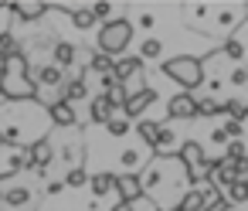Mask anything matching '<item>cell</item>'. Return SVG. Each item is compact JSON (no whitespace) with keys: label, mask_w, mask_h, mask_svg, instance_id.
<instances>
[{"label":"cell","mask_w":248,"mask_h":211,"mask_svg":"<svg viewBox=\"0 0 248 211\" xmlns=\"http://www.w3.org/2000/svg\"><path fill=\"white\" fill-rule=\"evenodd\" d=\"M0 92H4L7 99H34L38 96V85H34L31 72H28L24 55L7 58V68H4V75H0Z\"/></svg>","instance_id":"1"},{"label":"cell","mask_w":248,"mask_h":211,"mask_svg":"<svg viewBox=\"0 0 248 211\" xmlns=\"http://www.w3.org/2000/svg\"><path fill=\"white\" fill-rule=\"evenodd\" d=\"M163 75L173 79V82L184 85V89H197V85L204 82V62H197V58H190V55H180V58L163 62Z\"/></svg>","instance_id":"2"},{"label":"cell","mask_w":248,"mask_h":211,"mask_svg":"<svg viewBox=\"0 0 248 211\" xmlns=\"http://www.w3.org/2000/svg\"><path fill=\"white\" fill-rule=\"evenodd\" d=\"M129 38H133V24L129 21H109L102 31H99V55H123L129 48Z\"/></svg>","instance_id":"3"},{"label":"cell","mask_w":248,"mask_h":211,"mask_svg":"<svg viewBox=\"0 0 248 211\" xmlns=\"http://www.w3.org/2000/svg\"><path fill=\"white\" fill-rule=\"evenodd\" d=\"M51 160H55V146H51L48 140H34V143L28 146V160H24V163H28V167H34L38 174H45Z\"/></svg>","instance_id":"4"},{"label":"cell","mask_w":248,"mask_h":211,"mask_svg":"<svg viewBox=\"0 0 248 211\" xmlns=\"http://www.w3.org/2000/svg\"><path fill=\"white\" fill-rule=\"evenodd\" d=\"M156 102V89H150V85H143V89H136L133 96H126V102H123V109H126V116H143L150 106Z\"/></svg>","instance_id":"5"},{"label":"cell","mask_w":248,"mask_h":211,"mask_svg":"<svg viewBox=\"0 0 248 211\" xmlns=\"http://www.w3.org/2000/svg\"><path fill=\"white\" fill-rule=\"evenodd\" d=\"M112 191H119V201H123V204H133V201H140V194H143L136 174H119V177L112 180Z\"/></svg>","instance_id":"6"},{"label":"cell","mask_w":248,"mask_h":211,"mask_svg":"<svg viewBox=\"0 0 248 211\" xmlns=\"http://www.w3.org/2000/svg\"><path fill=\"white\" fill-rule=\"evenodd\" d=\"M167 113H170V119H194V116H197L194 96H190V92H180V96H173V99L167 102Z\"/></svg>","instance_id":"7"},{"label":"cell","mask_w":248,"mask_h":211,"mask_svg":"<svg viewBox=\"0 0 248 211\" xmlns=\"http://www.w3.org/2000/svg\"><path fill=\"white\" fill-rule=\"evenodd\" d=\"M136 72H140V58H116V62H112L109 79H112V82H119V85H126V79H129V75H136Z\"/></svg>","instance_id":"8"},{"label":"cell","mask_w":248,"mask_h":211,"mask_svg":"<svg viewBox=\"0 0 248 211\" xmlns=\"http://www.w3.org/2000/svg\"><path fill=\"white\" fill-rule=\"evenodd\" d=\"M48 116H51V123H55V126H62V130L75 126V109H72L68 102H62V99H55V102H51Z\"/></svg>","instance_id":"9"},{"label":"cell","mask_w":248,"mask_h":211,"mask_svg":"<svg viewBox=\"0 0 248 211\" xmlns=\"http://www.w3.org/2000/svg\"><path fill=\"white\" fill-rule=\"evenodd\" d=\"M11 7V14H17L21 21H38L45 11H48V4H41V0H38V4H34V0H31V4H24V0H14V4H7Z\"/></svg>","instance_id":"10"},{"label":"cell","mask_w":248,"mask_h":211,"mask_svg":"<svg viewBox=\"0 0 248 211\" xmlns=\"http://www.w3.org/2000/svg\"><path fill=\"white\" fill-rule=\"evenodd\" d=\"M177 208H180V211H204V208H207V191H201V187L187 191L184 201H180Z\"/></svg>","instance_id":"11"},{"label":"cell","mask_w":248,"mask_h":211,"mask_svg":"<svg viewBox=\"0 0 248 211\" xmlns=\"http://www.w3.org/2000/svg\"><path fill=\"white\" fill-rule=\"evenodd\" d=\"M89 116H92V123H102V126H106V123L112 119V106H109L102 96H95V99L89 102Z\"/></svg>","instance_id":"12"},{"label":"cell","mask_w":248,"mask_h":211,"mask_svg":"<svg viewBox=\"0 0 248 211\" xmlns=\"http://www.w3.org/2000/svg\"><path fill=\"white\" fill-rule=\"evenodd\" d=\"M34 85H65V72L58 68V65H45L41 72H38V82Z\"/></svg>","instance_id":"13"},{"label":"cell","mask_w":248,"mask_h":211,"mask_svg":"<svg viewBox=\"0 0 248 211\" xmlns=\"http://www.w3.org/2000/svg\"><path fill=\"white\" fill-rule=\"evenodd\" d=\"M194 106H197V116H217V113H224V102H217V99H211V96H194Z\"/></svg>","instance_id":"14"},{"label":"cell","mask_w":248,"mask_h":211,"mask_svg":"<svg viewBox=\"0 0 248 211\" xmlns=\"http://www.w3.org/2000/svg\"><path fill=\"white\" fill-rule=\"evenodd\" d=\"M72 62H75V45L58 41V45H55V65H58V68H68Z\"/></svg>","instance_id":"15"},{"label":"cell","mask_w":248,"mask_h":211,"mask_svg":"<svg viewBox=\"0 0 248 211\" xmlns=\"http://www.w3.org/2000/svg\"><path fill=\"white\" fill-rule=\"evenodd\" d=\"M85 96H89V92H85V82H82V79H78V82H68V85L62 89V102H68V106L78 102V99H85Z\"/></svg>","instance_id":"16"},{"label":"cell","mask_w":248,"mask_h":211,"mask_svg":"<svg viewBox=\"0 0 248 211\" xmlns=\"http://www.w3.org/2000/svg\"><path fill=\"white\" fill-rule=\"evenodd\" d=\"M112 180H116V174H109V170L92 174V194H95V197H99V194H109V191H112Z\"/></svg>","instance_id":"17"},{"label":"cell","mask_w":248,"mask_h":211,"mask_svg":"<svg viewBox=\"0 0 248 211\" xmlns=\"http://www.w3.org/2000/svg\"><path fill=\"white\" fill-rule=\"evenodd\" d=\"M14 55H21V45H17V38L11 34V31H4V34H0V58H14Z\"/></svg>","instance_id":"18"},{"label":"cell","mask_w":248,"mask_h":211,"mask_svg":"<svg viewBox=\"0 0 248 211\" xmlns=\"http://www.w3.org/2000/svg\"><path fill=\"white\" fill-rule=\"evenodd\" d=\"M156 126H160V123H153V119H140V123H136V133H140V140L153 146V143H156Z\"/></svg>","instance_id":"19"},{"label":"cell","mask_w":248,"mask_h":211,"mask_svg":"<svg viewBox=\"0 0 248 211\" xmlns=\"http://www.w3.org/2000/svg\"><path fill=\"white\" fill-rule=\"evenodd\" d=\"M89 72L109 75V72H112V58H109V55H92V58H89Z\"/></svg>","instance_id":"20"},{"label":"cell","mask_w":248,"mask_h":211,"mask_svg":"<svg viewBox=\"0 0 248 211\" xmlns=\"http://www.w3.org/2000/svg\"><path fill=\"white\" fill-rule=\"evenodd\" d=\"M72 24H75L78 31H89V28L95 24V17H92V11L85 7V11H75V14H72Z\"/></svg>","instance_id":"21"},{"label":"cell","mask_w":248,"mask_h":211,"mask_svg":"<svg viewBox=\"0 0 248 211\" xmlns=\"http://www.w3.org/2000/svg\"><path fill=\"white\" fill-rule=\"evenodd\" d=\"M224 113H231V123H245V99L224 102Z\"/></svg>","instance_id":"22"},{"label":"cell","mask_w":248,"mask_h":211,"mask_svg":"<svg viewBox=\"0 0 248 211\" xmlns=\"http://www.w3.org/2000/svg\"><path fill=\"white\" fill-rule=\"evenodd\" d=\"M160 51H163V41L150 38V41H143V48H140V58H160Z\"/></svg>","instance_id":"23"},{"label":"cell","mask_w":248,"mask_h":211,"mask_svg":"<svg viewBox=\"0 0 248 211\" xmlns=\"http://www.w3.org/2000/svg\"><path fill=\"white\" fill-rule=\"evenodd\" d=\"M4 201H11V204H28V201H31V191H28V187H11V191L4 194Z\"/></svg>","instance_id":"24"},{"label":"cell","mask_w":248,"mask_h":211,"mask_svg":"<svg viewBox=\"0 0 248 211\" xmlns=\"http://www.w3.org/2000/svg\"><path fill=\"white\" fill-rule=\"evenodd\" d=\"M224 201H231V204H245V180H234L231 187H228V197Z\"/></svg>","instance_id":"25"},{"label":"cell","mask_w":248,"mask_h":211,"mask_svg":"<svg viewBox=\"0 0 248 211\" xmlns=\"http://www.w3.org/2000/svg\"><path fill=\"white\" fill-rule=\"evenodd\" d=\"M106 130H109L112 136H126V133H129V123H126V119H119V116H112V119L106 123Z\"/></svg>","instance_id":"26"},{"label":"cell","mask_w":248,"mask_h":211,"mask_svg":"<svg viewBox=\"0 0 248 211\" xmlns=\"http://www.w3.org/2000/svg\"><path fill=\"white\" fill-rule=\"evenodd\" d=\"M224 55H231V58H241V55H245V45H241V34H238L234 41H228V45H224Z\"/></svg>","instance_id":"27"},{"label":"cell","mask_w":248,"mask_h":211,"mask_svg":"<svg viewBox=\"0 0 248 211\" xmlns=\"http://www.w3.org/2000/svg\"><path fill=\"white\" fill-rule=\"evenodd\" d=\"M228 160H234V163L245 160V143H241V140H234V143L228 146Z\"/></svg>","instance_id":"28"},{"label":"cell","mask_w":248,"mask_h":211,"mask_svg":"<svg viewBox=\"0 0 248 211\" xmlns=\"http://www.w3.org/2000/svg\"><path fill=\"white\" fill-rule=\"evenodd\" d=\"M85 180H89V177H85V170H78V167H75V170L65 177V184H68V187H82Z\"/></svg>","instance_id":"29"},{"label":"cell","mask_w":248,"mask_h":211,"mask_svg":"<svg viewBox=\"0 0 248 211\" xmlns=\"http://www.w3.org/2000/svg\"><path fill=\"white\" fill-rule=\"evenodd\" d=\"M221 130H224V136H241L245 133V123H224Z\"/></svg>","instance_id":"30"},{"label":"cell","mask_w":248,"mask_h":211,"mask_svg":"<svg viewBox=\"0 0 248 211\" xmlns=\"http://www.w3.org/2000/svg\"><path fill=\"white\" fill-rule=\"evenodd\" d=\"M123 163H126V167H136V163H140V153H136V150H126V153H123Z\"/></svg>","instance_id":"31"},{"label":"cell","mask_w":248,"mask_h":211,"mask_svg":"<svg viewBox=\"0 0 248 211\" xmlns=\"http://www.w3.org/2000/svg\"><path fill=\"white\" fill-rule=\"evenodd\" d=\"M231 82H234V85H245V68H234V72H231Z\"/></svg>","instance_id":"32"},{"label":"cell","mask_w":248,"mask_h":211,"mask_svg":"<svg viewBox=\"0 0 248 211\" xmlns=\"http://www.w3.org/2000/svg\"><path fill=\"white\" fill-rule=\"evenodd\" d=\"M62 187H65V184H62V180H51V184H48V194H58V191H62Z\"/></svg>","instance_id":"33"},{"label":"cell","mask_w":248,"mask_h":211,"mask_svg":"<svg viewBox=\"0 0 248 211\" xmlns=\"http://www.w3.org/2000/svg\"><path fill=\"white\" fill-rule=\"evenodd\" d=\"M112 211H133V204H123V201H119V204H116Z\"/></svg>","instance_id":"34"},{"label":"cell","mask_w":248,"mask_h":211,"mask_svg":"<svg viewBox=\"0 0 248 211\" xmlns=\"http://www.w3.org/2000/svg\"><path fill=\"white\" fill-rule=\"evenodd\" d=\"M4 68H7V62H4V58H0V75H4Z\"/></svg>","instance_id":"35"},{"label":"cell","mask_w":248,"mask_h":211,"mask_svg":"<svg viewBox=\"0 0 248 211\" xmlns=\"http://www.w3.org/2000/svg\"><path fill=\"white\" fill-rule=\"evenodd\" d=\"M170 211H180V208H170Z\"/></svg>","instance_id":"36"}]
</instances>
